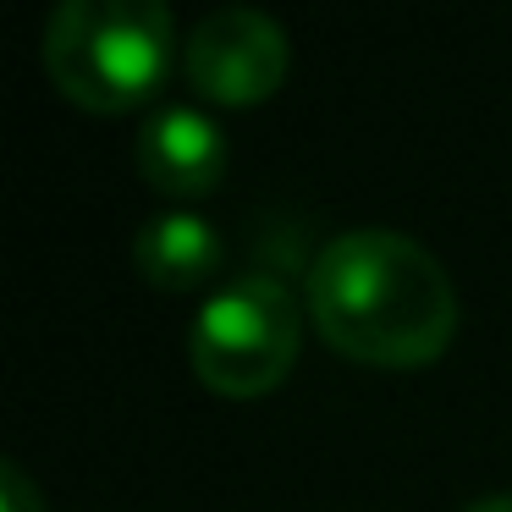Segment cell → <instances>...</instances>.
<instances>
[{
  "label": "cell",
  "mask_w": 512,
  "mask_h": 512,
  "mask_svg": "<svg viewBox=\"0 0 512 512\" xmlns=\"http://www.w3.org/2000/svg\"><path fill=\"white\" fill-rule=\"evenodd\" d=\"M0 512H45V496L17 463H0Z\"/></svg>",
  "instance_id": "cell-7"
},
{
  "label": "cell",
  "mask_w": 512,
  "mask_h": 512,
  "mask_svg": "<svg viewBox=\"0 0 512 512\" xmlns=\"http://www.w3.org/2000/svg\"><path fill=\"white\" fill-rule=\"evenodd\" d=\"M303 342V309L281 276H237L199 309L188 336L193 375L221 397H265L287 380Z\"/></svg>",
  "instance_id": "cell-3"
},
{
  "label": "cell",
  "mask_w": 512,
  "mask_h": 512,
  "mask_svg": "<svg viewBox=\"0 0 512 512\" xmlns=\"http://www.w3.org/2000/svg\"><path fill=\"white\" fill-rule=\"evenodd\" d=\"M133 265L149 287L188 292L215 276V265H221V232L193 210H160L138 226Z\"/></svg>",
  "instance_id": "cell-6"
},
{
  "label": "cell",
  "mask_w": 512,
  "mask_h": 512,
  "mask_svg": "<svg viewBox=\"0 0 512 512\" xmlns=\"http://www.w3.org/2000/svg\"><path fill=\"white\" fill-rule=\"evenodd\" d=\"M39 56L72 105L122 116L166 83L177 61V23L160 0H61Z\"/></svg>",
  "instance_id": "cell-2"
},
{
  "label": "cell",
  "mask_w": 512,
  "mask_h": 512,
  "mask_svg": "<svg viewBox=\"0 0 512 512\" xmlns=\"http://www.w3.org/2000/svg\"><path fill=\"white\" fill-rule=\"evenodd\" d=\"M138 171L166 199H204L226 177V138L193 105H166L138 133Z\"/></svg>",
  "instance_id": "cell-5"
},
{
  "label": "cell",
  "mask_w": 512,
  "mask_h": 512,
  "mask_svg": "<svg viewBox=\"0 0 512 512\" xmlns=\"http://www.w3.org/2000/svg\"><path fill=\"white\" fill-rule=\"evenodd\" d=\"M309 320L342 358L419 369L452 347L457 287L424 243L391 226H353L314 254Z\"/></svg>",
  "instance_id": "cell-1"
},
{
  "label": "cell",
  "mask_w": 512,
  "mask_h": 512,
  "mask_svg": "<svg viewBox=\"0 0 512 512\" xmlns=\"http://www.w3.org/2000/svg\"><path fill=\"white\" fill-rule=\"evenodd\" d=\"M287 28L259 6H221L204 12L182 45L188 83L215 105H259L287 78Z\"/></svg>",
  "instance_id": "cell-4"
},
{
  "label": "cell",
  "mask_w": 512,
  "mask_h": 512,
  "mask_svg": "<svg viewBox=\"0 0 512 512\" xmlns=\"http://www.w3.org/2000/svg\"><path fill=\"white\" fill-rule=\"evenodd\" d=\"M463 512H512V490H501V496H485V501H474V507H463Z\"/></svg>",
  "instance_id": "cell-8"
}]
</instances>
